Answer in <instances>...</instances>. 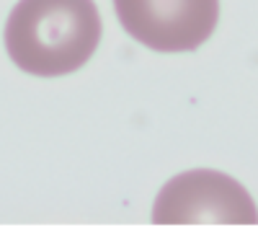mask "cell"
<instances>
[{
	"label": "cell",
	"instance_id": "2",
	"mask_svg": "<svg viewBox=\"0 0 258 243\" xmlns=\"http://www.w3.org/2000/svg\"><path fill=\"white\" fill-rule=\"evenodd\" d=\"M158 225H255L258 210L250 194L227 173L186 171L170 179L153 205Z\"/></svg>",
	"mask_w": 258,
	"mask_h": 243
},
{
	"label": "cell",
	"instance_id": "1",
	"mask_svg": "<svg viewBox=\"0 0 258 243\" xmlns=\"http://www.w3.org/2000/svg\"><path fill=\"white\" fill-rule=\"evenodd\" d=\"M101 41L93 0H18L6 24V50L16 68L41 78L80 70Z\"/></svg>",
	"mask_w": 258,
	"mask_h": 243
},
{
	"label": "cell",
	"instance_id": "3",
	"mask_svg": "<svg viewBox=\"0 0 258 243\" xmlns=\"http://www.w3.org/2000/svg\"><path fill=\"white\" fill-rule=\"evenodd\" d=\"M124 31L155 52H191L217 29L220 0H114Z\"/></svg>",
	"mask_w": 258,
	"mask_h": 243
}]
</instances>
